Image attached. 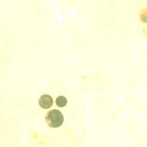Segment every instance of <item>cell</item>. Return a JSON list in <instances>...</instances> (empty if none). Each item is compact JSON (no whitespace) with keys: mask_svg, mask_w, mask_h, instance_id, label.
I'll list each match as a JSON object with an SVG mask.
<instances>
[{"mask_svg":"<svg viewBox=\"0 0 147 147\" xmlns=\"http://www.w3.org/2000/svg\"><path fill=\"white\" fill-rule=\"evenodd\" d=\"M64 121L62 113L57 109H53L48 111L45 116V121L48 125L51 127L60 126Z\"/></svg>","mask_w":147,"mask_h":147,"instance_id":"obj_1","label":"cell"},{"mask_svg":"<svg viewBox=\"0 0 147 147\" xmlns=\"http://www.w3.org/2000/svg\"><path fill=\"white\" fill-rule=\"evenodd\" d=\"M38 104L42 109H49L53 104V98L49 95L44 94L40 97L38 99Z\"/></svg>","mask_w":147,"mask_h":147,"instance_id":"obj_2","label":"cell"},{"mask_svg":"<svg viewBox=\"0 0 147 147\" xmlns=\"http://www.w3.org/2000/svg\"><path fill=\"white\" fill-rule=\"evenodd\" d=\"M67 103V98L64 96H59L56 99V104L59 107H64Z\"/></svg>","mask_w":147,"mask_h":147,"instance_id":"obj_3","label":"cell"}]
</instances>
